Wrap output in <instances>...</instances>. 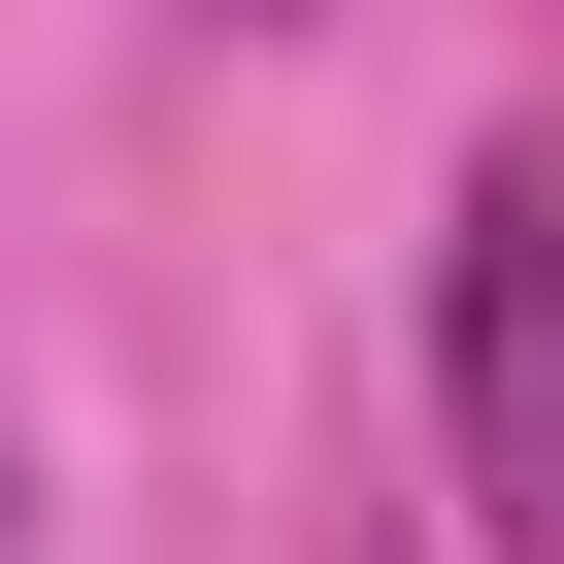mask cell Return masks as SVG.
Segmentation results:
<instances>
[{
	"label": "cell",
	"instance_id": "cell-1",
	"mask_svg": "<svg viewBox=\"0 0 564 564\" xmlns=\"http://www.w3.org/2000/svg\"><path fill=\"white\" fill-rule=\"evenodd\" d=\"M432 432H465L498 564H564V166H531V133L432 199Z\"/></svg>",
	"mask_w": 564,
	"mask_h": 564
}]
</instances>
